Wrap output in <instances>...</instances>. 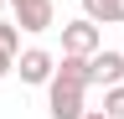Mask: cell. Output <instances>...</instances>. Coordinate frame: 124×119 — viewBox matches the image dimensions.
Here are the masks:
<instances>
[{"instance_id": "1", "label": "cell", "mask_w": 124, "mask_h": 119, "mask_svg": "<svg viewBox=\"0 0 124 119\" xmlns=\"http://www.w3.org/2000/svg\"><path fill=\"white\" fill-rule=\"evenodd\" d=\"M83 88H88V57L78 52H62V67L52 72L46 83V114L52 119H83Z\"/></svg>"}, {"instance_id": "2", "label": "cell", "mask_w": 124, "mask_h": 119, "mask_svg": "<svg viewBox=\"0 0 124 119\" xmlns=\"http://www.w3.org/2000/svg\"><path fill=\"white\" fill-rule=\"evenodd\" d=\"M103 47V31H98V21H67L62 26V52H78V57H93Z\"/></svg>"}, {"instance_id": "3", "label": "cell", "mask_w": 124, "mask_h": 119, "mask_svg": "<svg viewBox=\"0 0 124 119\" xmlns=\"http://www.w3.org/2000/svg\"><path fill=\"white\" fill-rule=\"evenodd\" d=\"M10 10H16V26L21 31H52V21H57L52 0H10Z\"/></svg>"}, {"instance_id": "4", "label": "cell", "mask_w": 124, "mask_h": 119, "mask_svg": "<svg viewBox=\"0 0 124 119\" xmlns=\"http://www.w3.org/2000/svg\"><path fill=\"white\" fill-rule=\"evenodd\" d=\"M16 72H21V83H52L57 57H52V52H41V47H26L21 57H16Z\"/></svg>"}, {"instance_id": "5", "label": "cell", "mask_w": 124, "mask_h": 119, "mask_svg": "<svg viewBox=\"0 0 124 119\" xmlns=\"http://www.w3.org/2000/svg\"><path fill=\"white\" fill-rule=\"evenodd\" d=\"M88 83H103V88H114V83H124V52H93L88 57Z\"/></svg>"}, {"instance_id": "6", "label": "cell", "mask_w": 124, "mask_h": 119, "mask_svg": "<svg viewBox=\"0 0 124 119\" xmlns=\"http://www.w3.org/2000/svg\"><path fill=\"white\" fill-rule=\"evenodd\" d=\"M83 16L98 26H124V0H83Z\"/></svg>"}, {"instance_id": "7", "label": "cell", "mask_w": 124, "mask_h": 119, "mask_svg": "<svg viewBox=\"0 0 124 119\" xmlns=\"http://www.w3.org/2000/svg\"><path fill=\"white\" fill-rule=\"evenodd\" d=\"M0 52H5V57H21V26H16V21H0Z\"/></svg>"}, {"instance_id": "8", "label": "cell", "mask_w": 124, "mask_h": 119, "mask_svg": "<svg viewBox=\"0 0 124 119\" xmlns=\"http://www.w3.org/2000/svg\"><path fill=\"white\" fill-rule=\"evenodd\" d=\"M103 114H108V119H124V83H114V88L103 93Z\"/></svg>"}, {"instance_id": "9", "label": "cell", "mask_w": 124, "mask_h": 119, "mask_svg": "<svg viewBox=\"0 0 124 119\" xmlns=\"http://www.w3.org/2000/svg\"><path fill=\"white\" fill-rule=\"evenodd\" d=\"M10 67H16V57H5V52H0V78H5Z\"/></svg>"}, {"instance_id": "10", "label": "cell", "mask_w": 124, "mask_h": 119, "mask_svg": "<svg viewBox=\"0 0 124 119\" xmlns=\"http://www.w3.org/2000/svg\"><path fill=\"white\" fill-rule=\"evenodd\" d=\"M83 119H108V114H103V109H88V114H83Z\"/></svg>"}, {"instance_id": "11", "label": "cell", "mask_w": 124, "mask_h": 119, "mask_svg": "<svg viewBox=\"0 0 124 119\" xmlns=\"http://www.w3.org/2000/svg\"><path fill=\"white\" fill-rule=\"evenodd\" d=\"M0 5H5V0H0Z\"/></svg>"}]
</instances>
